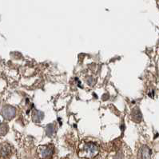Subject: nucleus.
<instances>
[{
  "instance_id": "1",
  "label": "nucleus",
  "mask_w": 159,
  "mask_h": 159,
  "mask_svg": "<svg viewBox=\"0 0 159 159\" xmlns=\"http://www.w3.org/2000/svg\"><path fill=\"white\" fill-rule=\"evenodd\" d=\"M98 152V147L94 143L88 142L86 145H84L82 150H81L79 155L82 157H86V158H92L95 157Z\"/></svg>"
},
{
  "instance_id": "2",
  "label": "nucleus",
  "mask_w": 159,
  "mask_h": 159,
  "mask_svg": "<svg viewBox=\"0 0 159 159\" xmlns=\"http://www.w3.org/2000/svg\"><path fill=\"white\" fill-rule=\"evenodd\" d=\"M1 114L4 119L11 120L16 115V109L11 106H5L1 110Z\"/></svg>"
},
{
  "instance_id": "3",
  "label": "nucleus",
  "mask_w": 159,
  "mask_h": 159,
  "mask_svg": "<svg viewBox=\"0 0 159 159\" xmlns=\"http://www.w3.org/2000/svg\"><path fill=\"white\" fill-rule=\"evenodd\" d=\"M152 152L148 146H144L141 148L139 151L138 157L139 159H150L151 158Z\"/></svg>"
},
{
  "instance_id": "4",
  "label": "nucleus",
  "mask_w": 159,
  "mask_h": 159,
  "mask_svg": "<svg viewBox=\"0 0 159 159\" xmlns=\"http://www.w3.org/2000/svg\"><path fill=\"white\" fill-rule=\"evenodd\" d=\"M54 153V148L51 146H43L40 152L42 159H51Z\"/></svg>"
},
{
  "instance_id": "5",
  "label": "nucleus",
  "mask_w": 159,
  "mask_h": 159,
  "mask_svg": "<svg viewBox=\"0 0 159 159\" xmlns=\"http://www.w3.org/2000/svg\"><path fill=\"white\" fill-rule=\"evenodd\" d=\"M131 118L133 119V121L136 122H139L142 121V113H141L140 110L139 108H134L132 111V113H131Z\"/></svg>"
},
{
  "instance_id": "6",
  "label": "nucleus",
  "mask_w": 159,
  "mask_h": 159,
  "mask_svg": "<svg viewBox=\"0 0 159 159\" xmlns=\"http://www.w3.org/2000/svg\"><path fill=\"white\" fill-rule=\"evenodd\" d=\"M43 117H44V114L41 111H34V113L32 115V118L34 120V122H41L42 120H43Z\"/></svg>"
},
{
  "instance_id": "7",
  "label": "nucleus",
  "mask_w": 159,
  "mask_h": 159,
  "mask_svg": "<svg viewBox=\"0 0 159 159\" xmlns=\"http://www.w3.org/2000/svg\"><path fill=\"white\" fill-rule=\"evenodd\" d=\"M9 127L7 123L0 124V135H5L7 133Z\"/></svg>"
},
{
  "instance_id": "8",
  "label": "nucleus",
  "mask_w": 159,
  "mask_h": 159,
  "mask_svg": "<svg viewBox=\"0 0 159 159\" xmlns=\"http://www.w3.org/2000/svg\"><path fill=\"white\" fill-rule=\"evenodd\" d=\"M10 153V148L9 146H7V145H4V146H2L1 148V153H2V155H7L8 153Z\"/></svg>"
},
{
  "instance_id": "9",
  "label": "nucleus",
  "mask_w": 159,
  "mask_h": 159,
  "mask_svg": "<svg viewBox=\"0 0 159 159\" xmlns=\"http://www.w3.org/2000/svg\"><path fill=\"white\" fill-rule=\"evenodd\" d=\"M54 132V126L51 124V125H48L47 127V133L48 136H51L52 134Z\"/></svg>"
},
{
  "instance_id": "10",
  "label": "nucleus",
  "mask_w": 159,
  "mask_h": 159,
  "mask_svg": "<svg viewBox=\"0 0 159 159\" xmlns=\"http://www.w3.org/2000/svg\"><path fill=\"white\" fill-rule=\"evenodd\" d=\"M92 80H93V78H92V77H88V78H87V81H86V83H88L89 85H92Z\"/></svg>"
}]
</instances>
